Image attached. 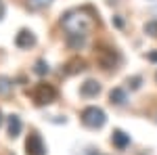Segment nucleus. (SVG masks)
Returning a JSON list of instances; mask_svg holds the SVG:
<instances>
[{"instance_id": "obj_1", "label": "nucleus", "mask_w": 157, "mask_h": 155, "mask_svg": "<svg viewBox=\"0 0 157 155\" xmlns=\"http://www.w3.org/2000/svg\"><path fill=\"white\" fill-rule=\"evenodd\" d=\"M63 23V29L67 32L69 38H86L92 27L97 25V19H94V13L90 6H84V9H73V11H67L61 19Z\"/></svg>"}, {"instance_id": "obj_2", "label": "nucleus", "mask_w": 157, "mask_h": 155, "mask_svg": "<svg viewBox=\"0 0 157 155\" xmlns=\"http://www.w3.org/2000/svg\"><path fill=\"white\" fill-rule=\"evenodd\" d=\"M80 118H82V124H84L86 128H92V130L103 128L105 122H107V115H105V111L101 107H86Z\"/></svg>"}, {"instance_id": "obj_3", "label": "nucleus", "mask_w": 157, "mask_h": 155, "mask_svg": "<svg viewBox=\"0 0 157 155\" xmlns=\"http://www.w3.org/2000/svg\"><path fill=\"white\" fill-rule=\"evenodd\" d=\"M97 63L103 69H115V65L120 63V55H117V50L101 44L97 46Z\"/></svg>"}, {"instance_id": "obj_4", "label": "nucleus", "mask_w": 157, "mask_h": 155, "mask_svg": "<svg viewBox=\"0 0 157 155\" xmlns=\"http://www.w3.org/2000/svg\"><path fill=\"white\" fill-rule=\"evenodd\" d=\"M32 99L36 101V105H50V103L57 99V90H55V86H50V84L40 82V84H36V88L32 90Z\"/></svg>"}, {"instance_id": "obj_5", "label": "nucleus", "mask_w": 157, "mask_h": 155, "mask_svg": "<svg viewBox=\"0 0 157 155\" xmlns=\"http://www.w3.org/2000/svg\"><path fill=\"white\" fill-rule=\"evenodd\" d=\"M25 153L27 155H46V147H44V141L38 132H32L25 141Z\"/></svg>"}, {"instance_id": "obj_6", "label": "nucleus", "mask_w": 157, "mask_h": 155, "mask_svg": "<svg viewBox=\"0 0 157 155\" xmlns=\"http://www.w3.org/2000/svg\"><path fill=\"white\" fill-rule=\"evenodd\" d=\"M36 44V36L29 32V29H21L17 36H15V46L17 48H29Z\"/></svg>"}, {"instance_id": "obj_7", "label": "nucleus", "mask_w": 157, "mask_h": 155, "mask_svg": "<svg viewBox=\"0 0 157 155\" xmlns=\"http://www.w3.org/2000/svg\"><path fill=\"white\" fill-rule=\"evenodd\" d=\"M101 92V84L97 80H86L82 84V88H80V95L86 96V99H92V96H97Z\"/></svg>"}, {"instance_id": "obj_8", "label": "nucleus", "mask_w": 157, "mask_h": 155, "mask_svg": "<svg viewBox=\"0 0 157 155\" xmlns=\"http://www.w3.org/2000/svg\"><path fill=\"white\" fill-rule=\"evenodd\" d=\"M86 69V61L80 59V57H75V59L67 61V65H65V73L67 76H73V73H80Z\"/></svg>"}, {"instance_id": "obj_9", "label": "nucleus", "mask_w": 157, "mask_h": 155, "mask_svg": "<svg viewBox=\"0 0 157 155\" xmlns=\"http://www.w3.org/2000/svg\"><path fill=\"white\" fill-rule=\"evenodd\" d=\"M111 141H113V145H115L117 149H126V147L130 145V136H128L124 130H115L113 136H111Z\"/></svg>"}, {"instance_id": "obj_10", "label": "nucleus", "mask_w": 157, "mask_h": 155, "mask_svg": "<svg viewBox=\"0 0 157 155\" xmlns=\"http://www.w3.org/2000/svg\"><path fill=\"white\" fill-rule=\"evenodd\" d=\"M21 130H23V124H21V119H19V115H11L9 118V136H19L21 134Z\"/></svg>"}, {"instance_id": "obj_11", "label": "nucleus", "mask_w": 157, "mask_h": 155, "mask_svg": "<svg viewBox=\"0 0 157 155\" xmlns=\"http://www.w3.org/2000/svg\"><path fill=\"white\" fill-rule=\"evenodd\" d=\"M109 101H111L113 105H124V103H126V90H124V88H113V90L109 92Z\"/></svg>"}, {"instance_id": "obj_12", "label": "nucleus", "mask_w": 157, "mask_h": 155, "mask_svg": "<svg viewBox=\"0 0 157 155\" xmlns=\"http://www.w3.org/2000/svg\"><path fill=\"white\" fill-rule=\"evenodd\" d=\"M11 90H13V80L6 78V76H0V95L6 96Z\"/></svg>"}, {"instance_id": "obj_13", "label": "nucleus", "mask_w": 157, "mask_h": 155, "mask_svg": "<svg viewBox=\"0 0 157 155\" xmlns=\"http://www.w3.org/2000/svg\"><path fill=\"white\" fill-rule=\"evenodd\" d=\"M48 72H50L48 63H46L44 59H38L36 63H34V73H36V76H46Z\"/></svg>"}, {"instance_id": "obj_14", "label": "nucleus", "mask_w": 157, "mask_h": 155, "mask_svg": "<svg viewBox=\"0 0 157 155\" xmlns=\"http://www.w3.org/2000/svg\"><path fill=\"white\" fill-rule=\"evenodd\" d=\"M52 0H27V6L29 9H34V11H40V9H44V6H48Z\"/></svg>"}, {"instance_id": "obj_15", "label": "nucleus", "mask_w": 157, "mask_h": 155, "mask_svg": "<svg viewBox=\"0 0 157 155\" xmlns=\"http://www.w3.org/2000/svg\"><path fill=\"white\" fill-rule=\"evenodd\" d=\"M145 32L149 36H157V21H151V23L145 25Z\"/></svg>"}, {"instance_id": "obj_16", "label": "nucleus", "mask_w": 157, "mask_h": 155, "mask_svg": "<svg viewBox=\"0 0 157 155\" xmlns=\"http://www.w3.org/2000/svg\"><path fill=\"white\" fill-rule=\"evenodd\" d=\"M128 84H130L134 90H136V88H140V78H138V76H134V78H128Z\"/></svg>"}, {"instance_id": "obj_17", "label": "nucleus", "mask_w": 157, "mask_h": 155, "mask_svg": "<svg viewBox=\"0 0 157 155\" xmlns=\"http://www.w3.org/2000/svg\"><path fill=\"white\" fill-rule=\"evenodd\" d=\"M82 155H101V153H98V151H94V149H86Z\"/></svg>"}, {"instance_id": "obj_18", "label": "nucleus", "mask_w": 157, "mask_h": 155, "mask_svg": "<svg viewBox=\"0 0 157 155\" xmlns=\"http://www.w3.org/2000/svg\"><path fill=\"white\" fill-rule=\"evenodd\" d=\"M4 11H6V9H4V2H2V0H0V19H2V17H4Z\"/></svg>"}, {"instance_id": "obj_19", "label": "nucleus", "mask_w": 157, "mask_h": 155, "mask_svg": "<svg viewBox=\"0 0 157 155\" xmlns=\"http://www.w3.org/2000/svg\"><path fill=\"white\" fill-rule=\"evenodd\" d=\"M113 23L117 25V27H121V25H124V23H121V19H120V17H115V19H113Z\"/></svg>"}, {"instance_id": "obj_20", "label": "nucleus", "mask_w": 157, "mask_h": 155, "mask_svg": "<svg viewBox=\"0 0 157 155\" xmlns=\"http://www.w3.org/2000/svg\"><path fill=\"white\" fill-rule=\"evenodd\" d=\"M149 61H157V52H149Z\"/></svg>"}, {"instance_id": "obj_21", "label": "nucleus", "mask_w": 157, "mask_h": 155, "mask_svg": "<svg viewBox=\"0 0 157 155\" xmlns=\"http://www.w3.org/2000/svg\"><path fill=\"white\" fill-rule=\"evenodd\" d=\"M0 124H2V113H0Z\"/></svg>"}]
</instances>
